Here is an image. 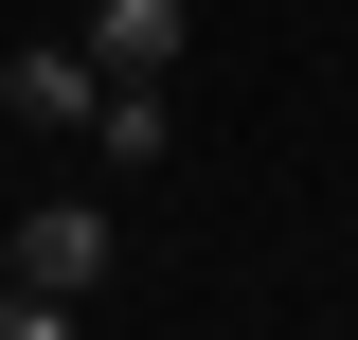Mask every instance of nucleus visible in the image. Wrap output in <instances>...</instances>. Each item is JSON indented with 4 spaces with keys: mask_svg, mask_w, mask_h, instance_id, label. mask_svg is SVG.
Returning <instances> with one entry per match:
<instances>
[{
    "mask_svg": "<svg viewBox=\"0 0 358 340\" xmlns=\"http://www.w3.org/2000/svg\"><path fill=\"white\" fill-rule=\"evenodd\" d=\"M108 269H126V233H108V197H36V215H18V287H54V304H90Z\"/></svg>",
    "mask_w": 358,
    "mask_h": 340,
    "instance_id": "1",
    "label": "nucleus"
},
{
    "mask_svg": "<svg viewBox=\"0 0 358 340\" xmlns=\"http://www.w3.org/2000/svg\"><path fill=\"white\" fill-rule=\"evenodd\" d=\"M0 108H18V126H108V54H90V36H18Z\"/></svg>",
    "mask_w": 358,
    "mask_h": 340,
    "instance_id": "2",
    "label": "nucleus"
},
{
    "mask_svg": "<svg viewBox=\"0 0 358 340\" xmlns=\"http://www.w3.org/2000/svg\"><path fill=\"white\" fill-rule=\"evenodd\" d=\"M90 54H108V90L179 72V0H90Z\"/></svg>",
    "mask_w": 358,
    "mask_h": 340,
    "instance_id": "3",
    "label": "nucleus"
},
{
    "mask_svg": "<svg viewBox=\"0 0 358 340\" xmlns=\"http://www.w3.org/2000/svg\"><path fill=\"white\" fill-rule=\"evenodd\" d=\"M90 143H108V179H143V162L179 143V72H143V90H108V126H90Z\"/></svg>",
    "mask_w": 358,
    "mask_h": 340,
    "instance_id": "4",
    "label": "nucleus"
},
{
    "mask_svg": "<svg viewBox=\"0 0 358 340\" xmlns=\"http://www.w3.org/2000/svg\"><path fill=\"white\" fill-rule=\"evenodd\" d=\"M0 340H72V304H54V287H18V304H0Z\"/></svg>",
    "mask_w": 358,
    "mask_h": 340,
    "instance_id": "5",
    "label": "nucleus"
},
{
    "mask_svg": "<svg viewBox=\"0 0 358 340\" xmlns=\"http://www.w3.org/2000/svg\"><path fill=\"white\" fill-rule=\"evenodd\" d=\"M0 304H18V233H0Z\"/></svg>",
    "mask_w": 358,
    "mask_h": 340,
    "instance_id": "6",
    "label": "nucleus"
}]
</instances>
